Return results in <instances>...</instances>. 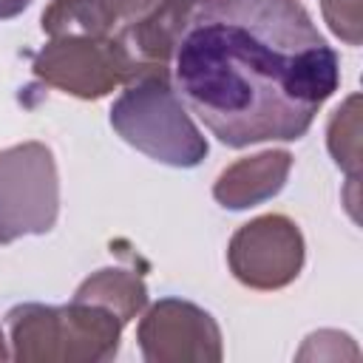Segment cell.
Instances as JSON below:
<instances>
[{
	"label": "cell",
	"mask_w": 363,
	"mask_h": 363,
	"mask_svg": "<svg viewBox=\"0 0 363 363\" xmlns=\"http://www.w3.org/2000/svg\"><path fill=\"white\" fill-rule=\"evenodd\" d=\"M340 65L298 0H199L173 48L179 99L227 147L301 139Z\"/></svg>",
	"instance_id": "6da1fadb"
},
{
	"label": "cell",
	"mask_w": 363,
	"mask_h": 363,
	"mask_svg": "<svg viewBox=\"0 0 363 363\" xmlns=\"http://www.w3.org/2000/svg\"><path fill=\"white\" fill-rule=\"evenodd\" d=\"M113 130L156 162L173 167H196L207 156V142L190 122L167 65L139 71L111 108Z\"/></svg>",
	"instance_id": "7a4b0ae2"
},
{
	"label": "cell",
	"mask_w": 363,
	"mask_h": 363,
	"mask_svg": "<svg viewBox=\"0 0 363 363\" xmlns=\"http://www.w3.org/2000/svg\"><path fill=\"white\" fill-rule=\"evenodd\" d=\"M17 360H108L119 349L122 318L91 298L51 309L37 303L14 306L9 315Z\"/></svg>",
	"instance_id": "3957f363"
},
{
	"label": "cell",
	"mask_w": 363,
	"mask_h": 363,
	"mask_svg": "<svg viewBox=\"0 0 363 363\" xmlns=\"http://www.w3.org/2000/svg\"><path fill=\"white\" fill-rule=\"evenodd\" d=\"M57 207L60 184L51 150L40 142L0 150V244L48 233Z\"/></svg>",
	"instance_id": "277c9868"
},
{
	"label": "cell",
	"mask_w": 363,
	"mask_h": 363,
	"mask_svg": "<svg viewBox=\"0 0 363 363\" xmlns=\"http://www.w3.org/2000/svg\"><path fill=\"white\" fill-rule=\"evenodd\" d=\"M139 71L119 37H54L37 57L34 74L82 99H99Z\"/></svg>",
	"instance_id": "5b68a950"
},
{
	"label": "cell",
	"mask_w": 363,
	"mask_h": 363,
	"mask_svg": "<svg viewBox=\"0 0 363 363\" xmlns=\"http://www.w3.org/2000/svg\"><path fill=\"white\" fill-rule=\"evenodd\" d=\"M303 264V241L298 227L284 216H264L244 224L230 244V267L235 278L255 289L289 284Z\"/></svg>",
	"instance_id": "8992f818"
},
{
	"label": "cell",
	"mask_w": 363,
	"mask_h": 363,
	"mask_svg": "<svg viewBox=\"0 0 363 363\" xmlns=\"http://www.w3.org/2000/svg\"><path fill=\"white\" fill-rule=\"evenodd\" d=\"M145 360H221L216 320L199 306L176 298L159 301L139 326Z\"/></svg>",
	"instance_id": "52a82bcc"
},
{
	"label": "cell",
	"mask_w": 363,
	"mask_h": 363,
	"mask_svg": "<svg viewBox=\"0 0 363 363\" xmlns=\"http://www.w3.org/2000/svg\"><path fill=\"white\" fill-rule=\"evenodd\" d=\"M156 0H54L43 11L51 37H108L119 23H133Z\"/></svg>",
	"instance_id": "ba28073f"
},
{
	"label": "cell",
	"mask_w": 363,
	"mask_h": 363,
	"mask_svg": "<svg viewBox=\"0 0 363 363\" xmlns=\"http://www.w3.org/2000/svg\"><path fill=\"white\" fill-rule=\"evenodd\" d=\"M196 3L199 0H159V6L150 14L136 17L116 34L139 68L167 65Z\"/></svg>",
	"instance_id": "9c48e42d"
},
{
	"label": "cell",
	"mask_w": 363,
	"mask_h": 363,
	"mask_svg": "<svg viewBox=\"0 0 363 363\" xmlns=\"http://www.w3.org/2000/svg\"><path fill=\"white\" fill-rule=\"evenodd\" d=\"M286 170H289V153H284V150L244 159V162L233 164L230 173L224 170L218 176L213 196L221 201V207H230V210L252 207L281 190V187H275L269 182H258V179H286Z\"/></svg>",
	"instance_id": "30bf717a"
},
{
	"label": "cell",
	"mask_w": 363,
	"mask_h": 363,
	"mask_svg": "<svg viewBox=\"0 0 363 363\" xmlns=\"http://www.w3.org/2000/svg\"><path fill=\"white\" fill-rule=\"evenodd\" d=\"M79 298H91L96 303H105L108 309H113L125 323L145 306V286L139 278L128 275L125 269H99L94 278H88L79 289Z\"/></svg>",
	"instance_id": "8fae6325"
},
{
	"label": "cell",
	"mask_w": 363,
	"mask_h": 363,
	"mask_svg": "<svg viewBox=\"0 0 363 363\" xmlns=\"http://www.w3.org/2000/svg\"><path fill=\"white\" fill-rule=\"evenodd\" d=\"M28 6H31V0H0V20H11Z\"/></svg>",
	"instance_id": "7c38bea8"
},
{
	"label": "cell",
	"mask_w": 363,
	"mask_h": 363,
	"mask_svg": "<svg viewBox=\"0 0 363 363\" xmlns=\"http://www.w3.org/2000/svg\"><path fill=\"white\" fill-rule=\"evenodd\" d=\"M6 357V349H3V335H0V360Z\"/></svg>",
	"instance_id": "4fadbf2b"
}]
</instances>
